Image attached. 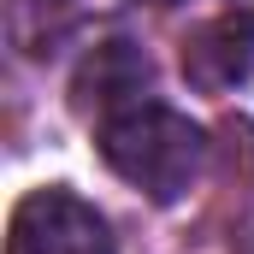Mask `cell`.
<instances>
[{
    "label": "cell",
    "instance_id": "1",
    "mask_svg": "<svg viewBox=\"0 0 254 254\" xmlns=\"http://www.w3.org/2000/svg\"><path fill=\"white\" fill-rule=\"evenodd\" d=\"M95 148L130 190H142L148 201L166 207V201L190 195L201 154H207V136H201V125H190L184 113H172L160 101H136L125 113L101 119Z\"/></svg>",
    "mask_w": 254,
    "mask_h": 254
},
{
    "label": "cell",
    "instance_id": "2",
    "mask_svg": "<svg viewBox=\"0 0 254 254\" xmlns=\"http://www.w3.org/2000/svg\"><path fill=\"white\" fill-rule=\"evenodd\" d=\"M6 254H113V231L83 195L36 190L12 207Z\"/></svg>",
    "mask_w": 254,
    "mask_h": 254
},
{
    "label": "cell",
    "instance_id": "3",
    "mask_svg": "<svg viewBox=\"0 0 254 254\" xmlns=\"http://www.w3.org/2000/svg\"><path fill=\"white\" fill-rule=\"evenodd\" d=\"M249 71H254V18L225 12V18H207L201 30H190V42H184V77L195 89L225 95Z\"/></svg>",
    "mask_w": 254,
    "mask_h": 254
},
{
    "label": "cell",
    "instance_id": "4",
    "mask_svg": "<svg viewBox=\"0 0 254 254\" xmlns=\"http://www.w3.org/2000/svg\"><path fill=\"white\" fill-rule=\"evenodd\" d=\"M148 54L136 48V42H101L89 60L77 65V83H71V101H77V113H95V119H113V113H125L142 101V89H148Z\"/></svg>",
    "mask_w": 254,
    "mask_h": 254
},
{
    "label": "cell",
    "instance_id": "5",
    "mask_svg": "<svg viewBox=\"0 0 254 254\" xmlns=\"http://www.w3.org/2000/svg\"><path fill=\"white\" fill-rule=\"evenodd\" d=\"M71 18H77V0H0L6 42L18 54H48L71 30Z\"/></svg>",
    "mask_w": 254,
    "mask_h": 254
},
{
    "label": "cell",
    "instance_id": "6",
    "mask_svg": "<svg viewBox=\"0 0 254 254\" xmlns=\"http://www.w3.org/2000/svg\"><path fill=\"white\" fill-rule=\"evenodd\" d=\"M148 6H178V0H148Z\"/></svg>",
    "mask_w": 254,
    "mask_h": 254
},
{
    "label": "cell",
    "instance_id": "7",
    "mask_svg": "<svg viewBox=\"0 0 254 254\" xmlns=\"http://www.w3.org/2000/svg\"><path fill=\"white\" fill-rule=\"evenodd\" d=\"M243 6H254V0H243Z\"/></svg>",
    "mask_w": 254,
    "mask_h": 254
}]
</instances>
